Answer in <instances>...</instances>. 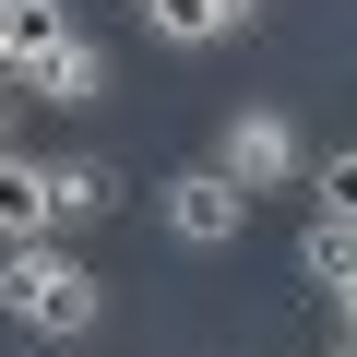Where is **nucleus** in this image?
I'll return each mask as SVG.
<instances>
[{
	"instance_id": "1",
	"label": "nucleus",
	"mask_w": 357,
	"mask_h": 357,
	"mask_svg": "<svg viewBox=\"0 0 357 357\" xmlns=\"http://www.w3.org/2000/svg\"><path fill=\"white\" fill-rule=\"evenodd\" d=\"M0 310H13L36 345H84V333L107 321V286H96V262H84V250L36 238V250H0Z\"/></svg>"
},
{
	"instance_id": "2",
	"label": "nucleus",
	"mask_w": 357,
	"mask_h": 357,
	"mask_svg": "<svg viewBox=\"0 0 357 357\" xmlns=\"http://www.w3.org/2000/svg\"><path fill=\"white\" fill-rule=\"evenodd\" d=\"M215 167L227 178H250V191H286V178L310 167V131H298V107H227V131H215Z\"/></svg>"
},
{
	"instance_id": "3",
	"label": "nucleus",
	"mask_w": 357,
	"mask_h": 357,
	"mask_svg": "<svg viewBox=\"0 0 357 357\" xmlns=\"http://www.w3.org/2000/svg\"><path fill=\"white\" fill-rule=\"evenodd\" d=\"M250 203H262V191H250V178H227V167H178L167 191H155V215H167L178 250H227V238L250 227Z\"/></svg>"
},
{
	"instance_id": "4",
	"label": "nucleus",
	"mask_w": 357,
	"mask_h": 357,
	"mask_svg": "<svg viewBox=\"0 0 357 357\" xmlns=\"http://www.w3.org/2000/svg\"><path fill=\"white\" fill-rule=\"evenodd\" d=\"M72 36H84V24H72V0H0V72H13V84H36Z\"/></svg>"
},
{
	"instance_id": "5",
	"label": "nucleus",
	"mask_w": 357,
	"mask_h": 357,
	"mask_svg": "<svg viewBox=\"0 0 357 357\" xmlns=\"http://www.w3.org/2000/svg\"><path fill=\"white\" fill-rule=\"evenodd\" d=\"M36 238H60L48 167H36V155H0V250H36Z\"/></svg>"
},
{
	"instance_id": "6",
	"label": "nucleus",
	"mask_w": 357,
	"mask_h": 357,
	"mask_svg": "<svg viewBox=\"0 0 357 357\" xmlns=\"http://www.w3.org/2000/svg\"><path fill=\"white\" fill-rule=\"evenodd\" d=\"M107 84H119L107 36H72V48H60V60H48L36 84H24V96H36V107H107Z\"/></svg>"
},
{
	"instance_id": "7",
	"label": "nucleus",
	"mask_w": 357,
	"mask_h": 357,
	"mask_svg": "<svg viewBox=\"0 0 357 357\" xmlns=\"http://www.w3.org/2000/svg\"><path fill=\"white\" fill-rule=\"evenodd\" d=\"M48 203H60V238H72V227H107V203H119V178H107L96 155H72V167H48Z\"/></svg>"
},
{
	"instance_id": "8",
	"label": "nucleus",
	"mask_w": 357,
	"mask_h": 357,
	"mask_svg": "<svg viewBox=\"0 0 357 357\" xmlns=\"http://www.w3.org/2000/svg\"><path fill=\"white\" fill-rule=\"evenodd\" d=\"M298 274H310V286H333V298H345V286H357V215H321V227H310V238H298Z\"/></svg>"
},
{
	"instance_id": "9",
	"label": "nucleus",
	"mask_w": 357,
	"mask_h": 357,
	"mask_svg": "<svg viewBox=\"0 0 357 357\" xmlns=\"http://www.w3.org/2000/svg\"><path fill=\"white\" fill-rule=\"evenodd\" d=\"M143 36L155 48H215L227 24H215V0H143Z\"/></svg>"
},
{
	"instance_id": "10",
	"label": "nucleus",
	"mask_w": 357,
	"mask_h": 357,
	"mask_svg": "<svg viewBox=\"0 0 357 357\" xmlns=\"http://www.w3.org/2000/svg\"><path fill=\"white\" fill-rule=\"evenodd\" d=\"M310 203H321V215H357V143H345V155H321V167H310Z\"/></svg>"
},
{
	"instance_id": "11",
	"label": "nucleus",
	"mask_w": 357,
	"mask_h": 357,
	"mask_svg": "<svg viewBox=\"0 0 357 357\" xmlns=\"http://www.w3.org/2000/svg\"><path fill=\"white\" fill-rule=\"evenodd\" d=\"M215 24H227V36H250V24H262V0H215Z\"/></svg>"
},
{
	"instance_id": "12",
	"label": "nucleus",
	"mask_w": 357,
	"mask_h": 357,
	"mask_svg": "<svg viewBox=\"0 0 357 357\" xmlns=\"http://www.w3.org/2000/svg\"><path fill=\"white\" fill-rule=\"evenodd\" d=\"M333 310H345V333H357V286H345V298H333Z\"/></svg>"
},
{
	"instance_id": "13",
	"label": "nucleus",
	"mask_w": 357,
	"mask_h": 357,
	"mask_svg": "<svg viewBox=\"0 0 357 357\" xmlns=\"http://www.w3.org/2000/svg\"><path fill=\"white\" fill-rule=\"evenodd\" d=\"M333 357H357V333H345V345H333Z\"/></svg>"
}]
</instances>
